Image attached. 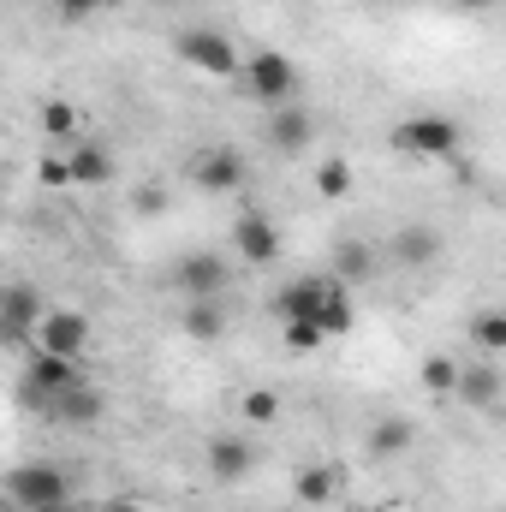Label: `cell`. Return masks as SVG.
<instances>
[{
	"label": "cell",
	"mask_w": 506,
	"mask_h": 512,
	"mask_svg": "<svg viewBox=\"0 0 506 512\" xmlns=\"http://www.w3.org/2000/svg\"><path fill=\"white\" fill-rule=\"evenodd\" d=\"M245 90H251L262 108H286L292 96H298V66L286 60V54H274V48H256L245 54Z\"/></svg>",
	"instance_id": "cell-3"
},
{
	"label": "cell",
	"mask_w": 506,
	"mask_h": 512,
	"mask_svg": "<svg viewBox=\"0 0 506 512\" xmlns=\"http://www.w3.org/2000/svg\"><path fill=\"white\" fill-rule=\"evenodd\" d=\"M6 495H12V507H24V512H54V507H66L72 483H66L60 465L36 459V465H18V471L6 477Z\"/></svg>",
	"instance_id": "cell-2"
},
{
	"label": "cell",
	"mask_w": 506,
	"mask_h": 512,
	"mask_svg": "<svg viewBox=\"0 0 506 512\" xmlns=\"http://www.w3.org/2000/svg\"><path fill=\"white\" fill-rule=\"evenodd\" d=\"M102 6H108V0H60L66 18H90V12H102Z\"/></svg>",
	"instance_id": "cell-31"
},
{
	"label": "cell",
	"mask_w": 506,
	"mask_h": 512,
	"mask_svg": "<svg viewBox=\"0 0 506 512\" xmlns=\"http://www.w3.org/2000/svg\"><path fill=\"white\" fill-rule=\"evenodd\" d=\"M292 495H298L304 507H334V495H340V471H334V465H304L298 483H292Z\"/></svg>",
	"instance_id": "cell-18"
},
{
	"label": "cell",
	"mask_w": 506,
	"mask_h": 512,
	"mask_svg": "<svg viewBox=\"0 0 506 512\" xmlns=\"http://www.w3.org/2000/svg\"><path fill=\"white\" fill-rule=\"evenodd\" d=\"M453 399L483 411V405H495V399H501V376H495L489 364H465V370H459V393H453Z\"/></svg>",
	"instance_id": "cell-20"
},
{
	"label": "cell",
	"mask_w": 506,
	"mask_h": 512,
	"mask_svg": "<svg viewBox=\"0 0 506 512\" xmlns=\"http://www.w3.org/2000/svg\"><path fill=\"white\" fill-rule=\"evenodd\" d=\"M405 447H411V423L405 417H381L376 429H370V453L376 459H399Z\"/></svg>",
	"instance_id": "cell-24"
},
{
	"label": "cell",
	"mask_w": 506,
	"mask_h": 512,
	"mask_svg": "<svg viewBox=\"0 0 506 512\" xmlns=\"http://www.w3.org/2000/svg\"><path fill=\"white\" fill-rule=\"evenodd\" d=\"M459 370H465V364H453L447 352H429V358H423V370H417V382L429 387L435 399H453V393H459Z\"/></svg>",
	"instance_id": "cell-22"
},
{
	"label": "cell",
	"mask_w": 506,
	"mask_h": 512,
	"mask_svg": "<svg viewBox=\"0 0 506 512\" xmlns=\"http://www.w3.org/2000/svg\"><path fill=\"white\" fill-rule=\"evenodd\" d=\"M54 512H72V507H54Z\"/></svg>",
	"instance_id": "cell-34"
},
{
	"label": "cell",
	"mask_w": 506,
	"mask_h": 512,
	"mask_svg": "<svg viewBox=\"0 0 506 512\" xmlns=\"http://www.w3.org/2000/svg\"><path fill=\"white\" fill-rule=\"evenodd\" d=\"M370 274H376V251H370L364 239H340V245H334V280L358 286V280H370Z\"/></svg>",
	"instance_id": "cell-19"
},
{
	"label": "cell",
	"mask_w": 506,
	"mask_h": 512,
	"mask_svg": "<svg viewBox=\"0 0 506 512\" xmlns=\"http://www.w3.org/2000/svg\"><path fill=\"white\" fill-rule=\"evenodd\" d=\"M179 328H185L191 340H221V334H227V316H221V304H215V298H185Z\"/></svg>",
	"instance_id": "cell-17"
},
{
	"label": "cell",
	"mask_w": 506,
	"mask_h": 512,
	"mask_svg": "<svg viewBox=\"0 0 506 512\" xmlns=\"http://www.w3.org/2000/svg\"><path fill=\"white\" fill-rule=\"evenodd\" d=\"M90 340H96L90 316H84V310H66V304H54V310L42 316V328H36V352H60V358H84Z\"/></svg>",
	"instance_id": "cell-5"
},
{
	"label": "cell",
	"mask_w": 506,
	"mask_h": 512,
	"mask_svg": "<svg viewBox=\"0 0 506 512\" xmlns=\"http://www.w3.org/2000/svg\"><path fill=\"white\" fill-rule=\"evenodd\" d=\"M286 328V352H316L328 334H322V322H280Z\"/></svg>",
	"instance_id": "cell-28"
},
{
	"label": "cell",
	"mask_w": 506,
	"mask_h": 512,
	"mask_svg": "<svg viewBox=\"0 0 506 512\" xmlns=\"http://www.w3.org/2000/svg\"><path fill=\"white\" fill-rule=\"evenodd\" d=\"M310 143H316V114H310V108L286 102V108L268 114V149H280V155H304Z\"/></svg>",
	"instance_id": "cell-10"
},
{
	"label": "cell",
	"mask_w": 506,
	"mask_h": 512,
	"mask_svg": "<svg viewBox=\"0 0 506 512\" xmlns=\"http://www.w3.org/2000/svg\"><path fill=\"white\" fill-rule=\"evenodd\" d=\"M42 131H48V137H72V131H78V108H72L66 96H48V102H42Z\"/></svg>",
	"instance_id": "cell-26"
},
{
	"label": "cell",
	"mask_w": 506,
	"mask_h": 512,
	"mask_svg": "<svg viewBox=\"0 0 506 512\" xmlns=\"http://www.w3.org/2000/svg\"><path fill=\"white\" fill-rule=\"evenodd\" d=\"M48 411H54L60 423H102V417H108V399L90 382H78V387H66L60 399H48Z\"/></svg>",
	"instance_id": "cell-15"
},
{
	"label": "cell",
	"mask_w": 506,
	"mask_h": 512,
	"mask_svg": "<svg viewBox=\"0 0 506 512\" xmlns=\"http://www.w3.org/2000/svg\"><path fill=\"white\" fill-rule=\"evenodd\" d=\"M435 256H441V233L435 227H399L387 239V262L393 268H429Z\"/></svg>",
	"instance_id": "cell-13"
},
{
	"label": "cell",
	"mask_w": 506,
	"mask_h": 512,
	"mask_svg": "<svg viewBox=\"0 0 506 512\" xmlns=\"http://www.w3.org/2000/svg\"><path fill=\"white\" fill-rule=\"evenodd\" d=\"M179 60H185L191 72H203V78H239V72H245V54H239L233 36H221V30H185V36H179Z\"/></svg>",
	"instance_id": "cell-4"
},
{
	"label": "cell",
	"mask_w": 506,
	"mask_h": 512,
	"mask_svg": "<svg viewBox=\"0 0 506 512\" xmlns=\"http://www.w3.org/2000/svg\"><path fill=\"white\" fill-rule=\"evenodd\" d=\"M239 411H245L251 423H274V417H280V393H274V387H251V393L239 399Z\"/></svg>",
	"instance_id": "cell-27"
},
{
	"label": "cell",
	"mask_w": 506,
	"mask_h": 512,
	"mask_svg": "<svg viewBox=\"0 0 506 512\" xmlns=\"http://www.w3.org/2000/svg\"><path fill=\"white\" fill-rule=\"evenodd\" d=\"M36 179H42L48 191H60V185H78V179H72V155H48V161L36 167Z\"/></svg>",
	"instance_id": "cell-29"
},
{
	"label": "cell",
	"mask_w": 506,
	"mask_h": 512,
	"mask_svg": "<svg viewBox=\"0 0 506 512\" xmlns=\"http://www.w3.org/2000/svg\"><path fill=\"white\" fill-rule=\"evenodd\" d=\"M322 298H328V274L292 280V286H280V292H274V316H280V322H316Z\"/></svg>",
	"instance_id": "cell-11"
},
{
	"label": "cell",
	"mask_w": 506,
	"mask_h": 512,
	"mask_svg": "<svg viewBox=\"0 0 506 512\" xmlns=\"http://www.w3.org/2000/svg\"><path fill=\"white\" fill-rule=\"evenodd\" d=\"M352 316H358V310H352V286L328 274V298H322V310H316V322H322V334H328V340H340V334H352Z\"/></svg>",
	"instance_id": "cell-16"
},
{
	"label": "cell",
	"mask_w": 506,
	"mask_h": 512,
	"mask_svg": "<svg viewBox=\"0 0 506 512\" xmlns=\"http://www.w3.org/2000/svg\"><path fill=\"white\" fill-rule=\"evenodd\" d=\"M72 179H78V185H108V179H114V155H108L102 143L72 149Z\"/></svg>",
	"instance_id": "cell-21"
},
{
	"label": "cell",
	"mask_w": 506,
	"mask_h": 512,
	"mask_svg": "<svg viewBox=\"0 0 506 512\" xmlns=\"http://www.w3.org/2000/svg\"><path fill=\"white\" fill-rule=\"evenodd\" d=\"M245 179H251V167L239 161V149H203V155H191V185L209 191V197H239Z\"/></svg>",
	"instance_id": "cell-6"
},
{
	"label": "cell",
	"mask_w": 506,
	"mask_h": 512,
	"mask_svg": "<svg viewBox=\"0 0 506 512\" xmlns=\"http://www.w3.org/2000/svg\"><path fill=\"white\" fill-rule=\"evenodd\" d=\"M173 280H179L185 298H221L227 280H233V268H227V256L221 251H191L179 268H173Z\"/></svg>",
	"instance_id": "cell-8"
},
{
	"label": "cell",
	"mask_w": 506,
	"mask_h": 512,
	"mask_svg": "<svg viewBox=\"0 0 506 512\" xmlns=\"http://www.w3.org/2000/svg\"><path fill=\"white\" fill-rule=\"evenodd\" d=\"M66 387H78V358H60V352H30V370H24V399H60Z\"/></svg>",
	"instance_id": "cell-7"
},
{
	"label": "cell",
	"mask_w": 506,
	"mask_h": 512,
	"mask_svg": "<svg viewBox=\"0 0 506 512\" xmlns=\"http://www.w3.org/2000/svg\"><path fill=\"white\" fill-rule=\"evenodd\" d=\"M131 209H143V215H167V191H161V185H137Z\"/></svg>",
	"instance_id": "cell-30"
},
{
	"label": "cell",
	"mask_w": 506,
	"mask_h": 512,
	"mask_svg": "<svg viewBox=\"0 0 506 512\" xmlns=\"http://www.w3.org/2000/svg\"><path fill=\"white\" fill-rule=\"evenodd\" d=\"M459 143H465V131L447 114H405L399 126L387 131V149L405 155V161H453Z\"/></svg>",
	"instance_id": "cell-1"
},
{
	"label": "cell",
	"mask_w": 506,
	"mask_h": 512,
	"mask_svg": "<svg viewBox=\"0 0 506 512\" xmlns=\"http://www.w3.org/2000/svg\"><path fill=\"white\" fill-rule=\"evenodd\" d=\"M42 316H48V304L36 298V286H6V334L12 340H36V328H42Z\"/></svg>",
	"instance_id": "cell-14"
},
{
	"label": "cell",
	"mask_w": 506,
	"mask_h": 512,
	"mask_svg": "<svg viewBox=\"0 0 506 512\" xmlns=\"http://www.w3.org/2000/svg\"><path fill=\"white\" fill-rule=\"evenodd\" d=\"M233 256L251 262V268H268V262L280 256V233H274V221L256 215V209H245V215L233 221Z\"/></svg>",
	"instance_id": "cell-9"
},
{
	"label": "cell",
	"mask_w": 506,
	"mask_h": 512,
	"mask_svg": "<svg viewBox=\"0 0 506 512\" xmlns=\"http://www.w3.org/2000/svg\"><path fill=\"white\" fill-rule=\"evenodd\" d=\"M453 6H495V0H453Z\"/></svg>",
	"instance_id": "cell-33"
},
{
	"label": "cell",
	"mask_w": 506,
	"mask_h": 512,
	"mask_svg": "<svg viewBox=\"0 0 506 512\" xmlns=\"http://www.w3.org/2000/svg\"><path fill=\"white\" fill-rule=\"evenodd\" d=\"M102 512H143V507H137V501H108Z\"/></svg>",
	"instance_id": "cell-32"
},
{
	"label": "cell",
	"mask_w": 506,
	"mask_h": 512,
	"mask_svg": "<svg viewBox=\"0 0 506 512\" xmlns=\"http://www.w3.org/2000/svg\"><path fill=\"white\" fill-rule=\"evenodd\" d=\"M471 346H477V352H506V310L471 316Z\"/></svg>",
	"instance_id": "cell-25"
},
{
	"label": "cell",
	"mask_w": 506,
	"mask_h": 512,
	"mask_svg": "<svg viewBox=\"0 0 506 512\" xmlns=\"http://www.w3.org/2000/svg\"><path fill=\"white\" fill-rule=\"evenodd\" d=\"M203 459H209V477H215V483H245L251 465H256V453L239 435H215V441L203 447Z\"/></svg>",
	"instance_id": "cell-12"
},
{
	"label": "cell",
	"mask_w": 506,
	"mask_h": 512,
	"mask_svg": "<svg viewBox=\"0 0 506 512\" xmlns=\"http://www.w3.org/2000/svg\"><path fill=\"white\" fill-rule=\"evenodd\" d=\"M316 191H322L328 203L352 197V161H346V155H328V161H316Z\"/></svg>",
	"instance_id": "cell-23"
}]
</instances>
